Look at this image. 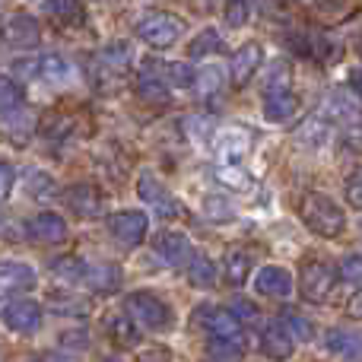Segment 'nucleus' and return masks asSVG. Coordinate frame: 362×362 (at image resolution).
Returning a JSON list of instances; mask_svg holds the SVG:
<instances>
[{"mask_svg": "<svg viewBox=\"0 0 362 362\" xmlns=\"http://www.w3.org/2000/svg\"><path fill=\"white\" fill-rule=\"evenodd\" d=\"M299 216L315 235L321 238H337L346 226V213L340 210L337 200H331L327 194H305L299 204Z\"/></svg>", "mask_w": 362, "mask_h": 362, "instance_id": "1", "label": "nucleus"}, {"mask_svg": "<svg viewBox=\"0 0 362 362\" xmlns=\"http://www.w3.org/2000/svg\"><path fill=\"white\" fill-rule=\"evenodd\" d=\"M124 312L134 315V318H137L140 325L146 327V331H169L172 321H175L172 308L165 305V302L159 299L156 293H150V289H137V293H127V296H124Z\"/></svg>", "mask_w": 362, "mask_h": 362, "instance_id": "2", "label": "nucleus"}, {"mask_svg": "<svg viewBox=\"0 0 362 362\" xmlns=\"http://www.w3.org/2000/svg\"><path fill=\"white\" fill-rule=\"evenodd\" d=\"M185 32H187V23L181 16L156 10V13H150V16L140 19L137 29H134V35H137L140 42H146L150 48H169V45H175Z\"/></svg>", "mask_w": 362, "mask_h": 362, "instance_id": "3", "label": "nucleus"}, {"mask_svg": "<svg viewBox=\"0 0 362 362\" xmlns=\"http://www.w3.org/2000/svg\"><path fill=\"white\" fill-rule=\"evenodd\" d=\"M340 276H344V274H340L334 264H327V261H308L305 267H302V276H299L302 299L312 302V305H325V302L334 296V289H337Z\"/></svg>", "mask_w": 362, "mask_h": 362, "instance_id": "4", "label": "nucleus"}, {"mask_svg": "<svg viewBox=\"0 0 362 362\" xmlns=\"http://www.w3.org/2000/svg\"><path fill=\"white\" fill-rule=\"evenodd\" d=\"M108 232H112V238H118L124 248H137L146 238V232H150V216L140 210H118L108 216Z\"/></svg>", "mask_w": 362, "mask_h": 362, "instance_id": "5", "label": "nucleus"}, {"mask_svg": "<svg viewBox=\"0 0 362 362\" xmlns=\"http://www.w3.org/2000/svg\"><path fill=\"white\" fill-rule=\"evenodd\" d=\"M45 308L38 305V302H32V299H6V305H4V325L10 327V331H16V334H35L38 327H42V318H45Z\"/></svg>", "mask_w": 362, "mask_h": 362, "instance_id": "6", "label": "nucleus"}, {"mask_svg": "<svg viewBox=\"0 0 362 362\" xmlns=\"http://www.w3.org/2000/svg\"><path fill=\"white\" fill-rule=\"evenodd\" d=\"M64 204L80 219H99L102 210H105V194L95 185H70L67 194H64Z\"/></svg>", "mask_w": 362, "mask_h": 362, "instance_id": "7", "label": "nucleus"}, {"mask_svg": "<svg viewBox=\"0 0 362 362\" xmlns=\"http://www.w3.org/2000/svg\"><path fill=\"white\" fill-rule=\"evenodd\" d=\"M194 315L204 321V327L213 334V337H229V340H238V344H242V318H238L232 308L200 305Z\"/></svg>", "mask_w": 362, "mask_h": 362, "instance_id": "8", "label": "nucleus"}, {"mask_svg": "<svg viewBox=\"0 0 362 362\" xmlns=\"http://www.w3.org/2000/svg\"><path fill=\"white\" fill-rule=\"evenodd\" d=\"M261 64H264V48H261V45H257V42L242 45V48L232 54V61H229V80H232V86L245 89L251 83V76L261 70Z\"/></svg>", "mask_w": 362, "mask_h": 362, "instance_id": "9", "label": "nucleus"}, {"mask_svg": "<svg viewBox=\"0 0 362 362\" xmlns=\"http://www.w3.org/2000/svg\"><path fill=\"white\" fill-rule=\"evenodd\" d=\"M4 42L10 45V48H35L38 42H42V25H38L35 16H29V13H16V16L6 19L4 25Z\"/></svg>", "mask_w": 362, "mask_h": 362, "instance_id": "10", "label": "nucleus"}, {"mask_svg": "<svg viewBox=\"0 0 362 362\" xmlns=\"http://www.w3.org/2000/svg\"><path fill=\"white\" fill-rule=\"evenodd\" d=\"M255 289L267 299H289L296 293V283H293V274L286 267H276V264H267V267L257 270L255 276Z\"/></svg>", "mask_w": 362, "mask_h": 362, "instance_id": "11", "label": "nucleus"}, {"mask_svg": "<svg viewBox=\"0 0 362 362\" xmlns=\"http://www.w3.org/2000/svg\"><path fill=\"white\" fill-rule=\"evenodd\" d=\"M25 235H29L32 242L61 245L64 238H67V223H64V216H57V213L42 210V213H35V216L25 223Z\"/></svg>", "mask_w": 362, "mask_h": 362, "instance_id": "12", "label": "nucleus"}, {"mask_svg": "<svg viewBox=\"0 0 362 362\" xmlns=\"http://www.w3.org/2000/svg\"><path fill=\"white\" fill-rule=\"evenodd\" d=\"M83 283H86L95 296H112V293H118L121 283H124V270H121L118 264H112V261L89 264Z\"/></svg>", "mask_w": 362, "mask_h": 362, "instance_id": "13", "label": "nucleus"}, {"mask_svg": "<svg viewBox=\"0 0 362 362\" xmlns=\"http://www.w3.org/2000/svg\"><path fill=\"white\" fill-rule=\"evenodd\" d=\"M0 286H4V296L29 293V289L38 286V276L25 261H4V267H0Z\"/></svg>", "mask_w": 362, "mask_h": 362, "instance_id": "14", "label": "nucleus"}, {"mask_svg": "<svg viewBox=\"0 0 362 362\" xmlns=\"http://www.w3.org/2000/svg\"><path fill=\"white\" fill-rule=\"evenodd\" d=\"M261 346H264V353H267L270 359H289V356H293L296 337H293V331H289V327L283 325V318H280V321H274V325L264 331Z\"/></svg>", "mask_w": 362, "mask_h": 362, "instance_id": "15", "label": "nucleus"}, {"mask_svg": "<svg viewBox=\"0 0 362 362\" xmlns=\"http://www.w3.org/2000/svg\"><path fill=\"white\" fill-rule=\"evenodd\" d=\"M137 194L146 200V204L156 206L159 216H178L181 206L169 197V194H165V187L159 185V181L153 178V175H140V181H137Z\"/></svg>", "mask_w": 362, "mask_h": 362, "instance_id": "16", "label": "nucleus"}, {"mask_svg": "<svg viewBox=\"0 0 362 362\" xmlns=\"http://www.w3.org/2000/svg\"><path fill=\"white\" fill-rule=\"evenodd\" d=\"M296 112H299V95H293L289 89L267 93V99H264V118L274 121V124H283V121H289Z\"/></svg>", "mask_w": 362, "mask_h": 362, "instance_id": "17", "label": "nucleus"}, {"mask_svg": "<svg viewBox=\"0 0 362 362\" xmlns=\"http://www.w3.org/2000/svg\"><path fill=\"white\" fill-rule=\"evenodd\" d=\"M251 255L248 251H242V248H232V251H226V257H223V280L229 283V286H245L248 283V276H251Z\"/></svg>", "mask_w": 362, "mask_h": 362, "instance_id": "18", "label": "nucleus"}, {"mask_svg": "<svg viewBox=\"0 0 362 362\" xmlns=\"http://www.w3.org/2000/svg\"><path fill=\"white\" fill-rule=\"evenodd\" d=\"M156 248H159V255H163L169 264H185L187 257H191V245H187V235H185V232H175V229L159 232Z\"/></svg>", "mask_w": 362, "mask_h": 362, "instance_id": "19", "label": "nucleus"}, {"mask_svg": "<svg viewBox=\"0 0 362 362\" xmlns=\"http://www.w3.org/2000/svg\"><path fill=\"white\" fill-rule=\"evenodd\" d=\"M140 321L134 315H112L108 318V337L118 346H137L140 344Z\"/></svg>", "mask_w": 362, "mask_h": 362, "instance_id": "20", "label": "nucleus"}, {"mask_svg": "<svg viewBox=\"0 0 362 362\" xmlns=\"http://www.w3.org/2000/svg\"><path fill=\"white\" fill-rule=\"evenodd\" d=\"M248 146H251L248 134L226 131V134H219V140H216V156H219V163H242Z\"/></svg>", "mask_w": 362, "mask_h": 362, "instance_id": "21", "label": "nucleus"}, {"mask_svg": "<svg viewBox=\"0 0 362 362\" xmlns=\"http://www.w3.org/2000/svg\"><path fill=\"white\" fill-rule=\"evenodd\" d=\"M45 10L61 25H70V29H74V25L80 29V25L86 23V6H83V0H45Z\"/></svg>", "mask_w": 362, "mask_h": 362, "instance_id": "22", "label": "nucleus"}, {"mask_svg": "<svg viewBox=\"0 0 362 362\" xmlns=\"http://www.w3.org/2000/svg\"><path fill=\"white\" fill-rule=\"evenodd\" d=\"M325 346L337 356H362V334H350L340 331V327H331L325 334Z\"/></svg>", "mask_w": 362, "mask_h": 362, "instance_id": "23", "label": "nucleus"}, {"mask_svg": "<svg viewBox=\"0 0 362 362\" xmlns=\"http://www.w3.org/2000/svg\"><path fill=\"white\" fill-rule=\"evenodd\" d=\"M48 308L54 315H61V318H86V315H89V302L80 299V296H74V293L48 296Z\"/></svg>", "mask_w": 362, "mask_h": 362, "instance_id": "24", "label": "nucleus"}, {"mask_svg": "<svg viewBox=\"0 0 362 362\" xmlns=\"http://www.w3.org/2000/svg\"><path fill=\"white\" fill-rule=\"evenodd\" d=\"M223 51V35H219L213 25H206V29H200L197 35L187 42V57H210V54H219Z\"/></svg>", "mask_w": 362, "mask_h": 362, "instance_id": "25", "label": "nucleus"}, {"mask_svg": "<svg viewBox=\"0 0 362 362\" xmlns=\"http://www.w3.org/2000/svg\"><path fill=\"white\" fill-rule=\"evenodd\" d=\"M134 89H137V95L144 102H150V105H165V102L172 99V93H169V86H165L159 76H153V74H144V76H137V83H134Z\"/></svg>", "mask_w": 362, "mask_h": 362, "instance_id": "26", "label": "nucleus"}, {"mask_svg": "<svg viewBox=\"0 0 362 362\" xmlns=\"http://www.w3.org/2000/svg\"><path fill=\"white\" fill-rule=\"evenodd\" d=\"M187 283L197 289H210L216 283V264L206 255H194L191 264H187Z\"/></svg>", "mask_w": 362, "mask_h": 362, "instance_id": "27", "label": "nucleus"}, {"mask_svg": "<svg viewBox=\"0 0 362 362\" xmlns=\"http://www.w3.org/2000/svg\"><path fill=\"white\" fill-rule=\"evenodd\" d=\"M325 118L344 121V124H359V121H362V112H359L356 105H350V102H346L344 93H337V95H331V99L325 102Z\"/></svg>", "mask_w": 362, "mask_h": 362, "instance_id": "28", "label": "nucleus"}, {"mask_svg": "<svg viewBox=\"0 0 362 362\" xmlns=\"http://www.w3.org/2000/svg\"><path fill=\"white\" fill-rule=\"evenodd\" d=\"M42 61V67H38V76H45L48 83H67L74 80V67H70V61H64L61 54H45L38 57Z\"/></svg>", "mask_w": 362, "mask_h": 362, "instance_id": "29", "label": "nucleus"}, {"mask_svg": "<svg viewBox=\"0 0 362 362\" xmlns=\"http://www.w3.org/2000/svg\"><path fill=\"white\" fill-rule=\"evenodd\" d=\"M86 267L89 264H83V257L67 255V257H57V261L51 264V274H54L57 280H64V283H83Z\"/></svg>", "mask_w": 362, "mask_h": 362, "instance_id": "30", "label": "nucleus"}, {"mask_svg": "<svg viewBox=\"0 0 362 362\" xmlns=\"http://www.w3.org/2000/svg\"><path fill=\"white\" fill-rule=\"evenodd\" d=\"M0 108H4V118L23 108V86L13 76H4V83H0Z\"/></svg>", "mask_w": 362, "mask_h": 362, "instance_id": "31", "label": "nucleus"}, {"mask_svg": "<svg viewBox=\"0 0 362 362\" xmlns=\"http://www.w3.org/2000/svg\"><path fill=\"white\" fill-rule=\"evenodd\" d=\"M204 213L213 219V223H232V219H235V206H232L226 197H219V194H213V197L204 200Z\"/></svg>", "mask_w": 362, "mask_h": 362, "instance_id": "32", "label": "nucleus"}, {"mask_svg": "<svg viewBox=\"0 0 362 362\" xmlns=\"http://www.w3.org/2000/svg\"><path fill=\"white\" fill-rule=\"evenodd\" d=\"M206 353H210L213 359H238L242 356V344L238 340H229V337H213L210 344H206Z\"/></svg>", "mask_w": 362, "mask_h": 362, "instance_id": "33", "label": "nucleus"}, {"mask_svg": "<svg viewBox=\"0 0 362 362\" xmlns=\"http://www.w3.org/2000/svg\"><path fill=\"white\" fill-rule=\"evenodd\" d=\"M165 74H169V83L175 89H191L197 86V74L187 64H165Z\"/></svg>", "mask_w": 362, "mask_h": 362, "instance_id": "34", "label": "nucleus"}, {"mask_svg": "<svg viewBox=\"0 0 362 362\" xmlns=\"http://www.w3.org/2000/svg\"><path fill=\"white\" fill-rule=\"evenodd\" d=\"M127 57H131V48H127L124 42H115V45H108V48L102 51L99 61L105 64V67H112V70H124L127 67Z\"/></svg>", "mask_w": 362, "mask_h": 362, "instance_id": "35", "label": "nucleus"}, {"mask_svg": "<svg viewBox=\"0 0 362 362\" xmlns=\"http://www.w3.org/2000/svg\"><path fill=\"white\" fill-rule=\"evenodd\" d=\"M327 134H331V131H327L325 121H321V118H312V121H308V124L299 131V140H302V144H308V146H321V144H327V140H331Z\"/></svg>", "mask_w": 362, "mask_h": 362, "instance_id": "36", "label": "nucleus"}, {"mask_svg": "<svg viewBox=\"0 0 362 362\" xmlns=\"http://www.w3.org/2000/svg\"><path fill=\"white\" fill-rule=\"evenodd\" d=\"M283 325H286L289 331H293V337H296V340H302V344L315 337V327L308 325V321L302 318V315H296L293 308H286V312H283Z\"/></svg>", "mask_w": 362, "mask_h": 362, "instance_id": "37", "label": "nucleus"}, {"mask_svg": "<svg viewBox=\"0 0 362 362\" xmlns=\"http://www.w3.org/2000/svg\"><path fill=\"white\" fill-rule=\"evenodd\" d=\"M216 178L223 181V185H232L235 191H245V187H248V175L238 169V163H223L216 169Z\"/></svg>", "mask_w": 362, "mask_h": 362, "instance_id": "38", "label": "nucleus"}, {"mask_svg": "<svg viewBox=\"0 0 362 362\" xmlns=\"http://www.w3.org/2000/svg\"><path fill=\"white\" fill-rule=\"evenodd\" d=\"M226 25H232V29H242L245 23H248V0H226Z\"/></svg>", "mask_w": 362, "mask_h": 362, "instance_id": "39", "label": "nucleus"}, {"mask_svg": "<svg viewBox=\"0 0 362 362\" xmlns=\"http://www.w3.org/2000/svg\"><path fill=\"white\" fill-rule=\"evenodd\" d=\"M344 191H346V200H350L353 210H362V165H356V169L346 175Z\"/></svg>", "mask_w": 362, "mask_h": 362, "instance_id": "40", "label": "nucleus"}, {"mask_svg": "<svg viewBox=\"0 0 362 362\" xmlns=\"http://www.w3.org/2000/svg\"><path fill=\"white\" fill-rule=\"evenodd\" d=\"M340 274H344L346 283H353V286H362V255H346L344 261H340Z\"/></svg>", "mask_w": 362, "mask_h": 362, "instance_id": "41", "label": "nucleus"}, {"mask_svg": "<svg viewBox=\"0 0 362 362\" xmlns=\"http://www.w3.org/2000/svg\"><path fill=\"white\" fill-rule=\"evenodd\" d=\"M219 86H223V70L219 67H204L197 74V89L200 93H216Z\"/></svg>", "mask_w": 362, "mask_h": 362, "instance_id": "42", "label": "nucleus"}, {"mask_svg": "<svg viewBox=\"0 0 362 362\" xmlns=\"http://www.w3.org/2000/svg\"><path fill=\"white\" fill-rule=\"evenodd\" d=\"M29 185H32V197H38V200H45V197H51L54 194V178L51 175H45V172H35V175L29 178Z\"/></svg>", "mask_w": 362, "mask_h": 362, "instance_id": "43", "label": "nucleus"}, {"mask_svg": "<svg viewBox=\"0 0 362 362\" xmlns=\"http://www.w3.org/2000/svg\"><path fill=\"white\" fill-rule=\"evenodd\" d=\"M61 346H67V350H86V346H89V334L86 331H67V334H61Z\"/></svg>", "mask_w": 362, "mask_h": 362, "instance_id": "44", "label": "nucleus"}, {"mask_svg": "<svg viewBox=\"0 0 362 362\" xmlns=\"http://www.w3.org/2000/svg\"><path fill=\"white\" fill-rule=\"evenodd\" d=\"M70 131H74V124H70L67 118H54V121L48 124V137H51V140H64Z\"/></svg>", "mask_w": 362, "mask_h": 362, "instance_id": "45", "label": "nucleus"}, {"mask_svg": "<svg viewBox=\"0 0 362 362\" xmlns=\"http://www.w3.org/2000/svg\"><path fill=\"white\" fill-rule=\"evenodd\" d=\"M0 175H4V185H0V197L10 200V194H13V181H16V172H13V165H10V163H4V165H0Z\"/></svg>", "mask_w": 362, "mask_h": 362, "instance_id": "46", "label": "nucleus"}, {"mask_svg": "<svg viewBox=\"0 0 362 362\" xmlns=\"http://www.w3.org/2000/svg\"><path fill=\"white\" fill-rule=\"evenodd\" d=\"M232 312H235L242 321H255L257 318V305H251V302H245V299L232 302Z\"/></svg>", "mask_w": 362, "mask_h": 362, "instance_id": "47", "label": "nucleus"}, {"mask_svg": "<svg viewBox=\"0 0 362 362\" xmlns=\"http://www.w3.org/2000/svg\"><path fill=\"white\" fill-rule=\"evenodd\" d=\"M346 315H350L353 321H362V289L350 296V302H346Z\"/></svg>", "mask_w": 362, "mask_h": 362, "instance_id": "48", "label": "nucleus"}, {"mask_svg": "<svg viewBox=\"0 0 362 362\" xmlns=\"http://www.w3.org/2000/svg\"><path fill=\"white\" fill-rule=\"evenodd\" d=\"M346 83H350V89L362 99V67H353L350 74H346Z\"/></svg>", "mask_w": 362, "mask_h": 362, "instance_id": "49", "label": "nucleus"}, {"mask_svg": "<svg viewBox=\"0 0 362 362\" xmlns=\"http://www.w3.org/2000/svg\"><path fill=\"white\" fill-rule=\"evenodd\" d=\"M159 356H169L165 350H144L140 353V359H159Z\"/></svg>", "mask_w": 362, "mask_h": 362, "instance_id": "50", "label": "nucleus"}, {"mask_svg": "<svg viewBox=\"0 0 362 362\" xmlns=\"http://www.w3.org/2000/svg\"><path fill=\"white\" fill-rule=\"evenodd\" d=\"M356 54L362 57V38H359V42H356Z\"/></svg>", "mask_w": 362, "mask_h": 362, "instance_id": "51", "label": "nucleus"}]
</instances>
